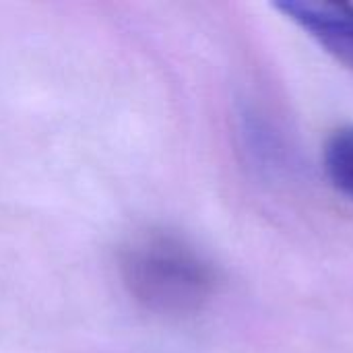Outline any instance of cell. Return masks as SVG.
Wrapping results in <instances>:
<instances>
[{"mask_svg":"<svg viewBox=\"0 0 353 353\" xmlns=\"http://www.w3.org/2000/svg\"><path fill=\"white\" fill-rule=\"evenodd\" d=\"M120 275L134 302L161 316L201 312L219 283L215 267L194 246L165 232L132 238L120 252Z\"/></svg>","mask_w":353,"mask_h":353,"instance_id":"6da1fadb","label":"cell"},{"mask_svg":"<svg viewBox=\"0 0 353 353\" xmlns=\"http://www.w3.org/2000/svg\"><path fill=\"white\" fill-rule=\"evenodd\" d=\"M273 8L319 46L353 66V4L327 0H277Z\"/></svg>","mask_w":353,"mask_h":353,"instance_id":"7a4b0ae2","label":"cell"},{"mask_svg":"<svg viewBox=\"0 0 353 353\" xmlns=\"http://www.w3.org/2000/svg\"><path fill=\"white\" fill-rule=\"evenodd\" d=\"M323 163L331 186L353 201V126H341L327 139Z\"/></svg>","mask_w":353,"mask_h":353,"instance_id":"3957f363","label":"cell"}]
</instances>
